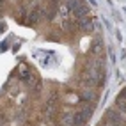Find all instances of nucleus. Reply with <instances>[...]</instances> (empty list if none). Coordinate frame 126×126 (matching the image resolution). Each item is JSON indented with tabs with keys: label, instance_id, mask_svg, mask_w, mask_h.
<instances>
[{
	"label": "nucleus",
	"instance_id": "5",
	"mask_svg": "<svg viewBox=\"0 0 126 126\" xmlns=\"http://www.w3.org/2000/svg\"><path fill=\"white\" fill-rule=\"evenodd\" d=\"M78 29L80 30H83V32H89L91 29H92V21H91V18H80L78 20Z\"/></svg>",
	"mask_w": 126,
	"mask_h": 126
},
{
	"label": "nucleus",
	"instance_id": "1",
	"mask_svg": "<svg viewBox=\"0 0 126 126\" xmlns=\"http://www.w3.org/2000/svg\"><path fill=\"white\" fill-rule=\"evenodd\" d=\"M68 7H69L71 14L75 18H78V20L85 18L89 14V7H87V4L83 2V0H68Z\"/></svg>",
	"mask_w": 126,
	"mask_h": 126
},
{
	"label": "nucleus",
	"instance_id": "2",
	"mask_svg": "<svg viewBox=\"0 0 126 126\" xmlns=\"http://www.w3.org/2000/svg\"><path fill=\"white\" fill-rule=\"evenodd\" d=\"M91 114H92V107H83L80 110H77L73 115V126H83L89 121Z\"/></svg>",
	"mask_w": 126,
	"mask_h": 126
},
{
	"label": "nucleus",
	"instance_id": "6",
	"mask_svg": "<svg viewBox=\"0 0 126 126\" xmlns=\"http://www.w3.org/2000/svg\"><path fill=\"white\" fill-rule=\"evenodd\" d=\"M66 2H68V0H66Z\"/></svg>",
	"mask_w": 126,
	"mask_h": 126
},
{
	"label": "nucleus",
	"instance_id": "3",
	"mask_svg": "<svg viewBox=\"0 0 126 126\" xmlns=\"http://www.w3.org/2000/svg\"><path fill=\"white\" fill-rule=\"evenodd\" d=\"M41 18V9L39 5H32L27 9V16H25V21L27 23H37Z\"/></svg>",
	"mask_w": 126,
	"mask_h": 126
},
{
	"label": "nucleus",
	"instance_id": "4",
	"mask_svg": "<svg viewBox=\"0 0 126 126\" xmlns=\"http://www.w3.org/2000/svg\"><path fill=\"white\" fill-rule=\"evenodd\" d=\"M101 126H124V123L121 121V117L117 115L115 112H108L107 114V119L103 121Z\"/></svg>",
	"mask_w": 126,
	"mask_h": 126
}]
</instances>
